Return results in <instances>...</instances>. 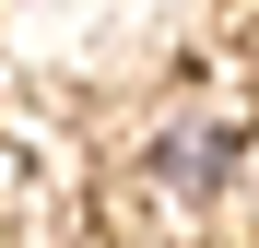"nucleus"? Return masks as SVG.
<instances>
[{
	"label": "nucleus",
	"mask_w": 259,
	"mask_h": 248,
	"mask_svg": "<svg viewBox=\"0 0 259 248\" xmlns=\"http://www.w3.org/2000/svg\"><path fill=\"white\" fill-rule=\"evenodd\" d=\"M236 154H247V118H224V107H189V118H165V142H153V178L165 189H189V201H212L236 178Z\"/></svg>",
	"instance_id": "nucleus-1"
}]
</instances>
